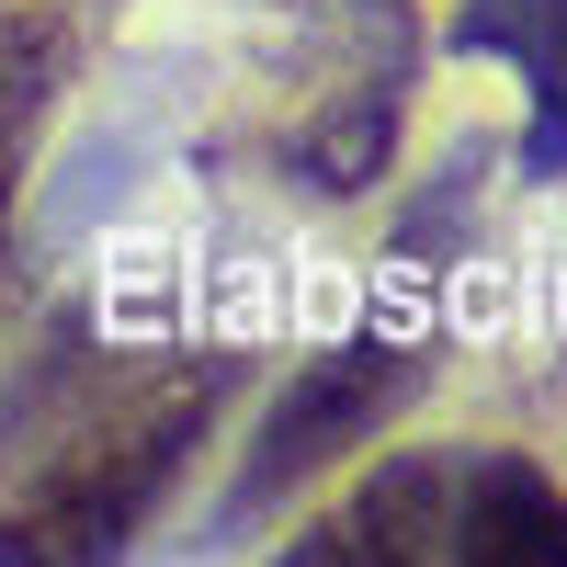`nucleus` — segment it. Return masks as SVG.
Wrapping results in <instances>:
<instances>
[{
    "label": "nucleus",
    "mask_w": 567,
    "mask_h": 567,
    "mask_svg": "<svg viewBox=\"0 0 567 567\" xmlns=\"http://www.w3.org/2000/svg\"><path fill=\"white\" fill-rule=\"evenodd\" d=\"M443 567H567V488L534 454H454Z\"/></svg>",
    "instance_id": "nucleus-4"
},
{
    "label": "nucleus",
    "mask_w": 567,
    "mask_h": 567,
    "mask_svg": "<svg viewBox=\"0 0 567 567\" xmlns=\"http://www.w3.org/2000/svg\"><path fill=\"white\" fill-rule=\"evenodd\" d=\"M227 386H239V363L205 352V363L159 374V386L114 398L103 420H80V432L34 465V488L0 499V567H114L171 511V488H182V465H194V443L216 432Z\"/></svg>",
    "instance_id": "nucleus-1"
},
{
    "label": "nucleus",
    "mask_w": 567,
    "mask_h": 567,
    "mask_svg": "<svg viewBox=\"0 0 567 567\" xmlns=\"http://www.w3.org/2000/svg\"><path fill=\"white\" fill-rule=\"evenodd\" d=\"M398 114H409V34L386 45V69H352L341 91H329L318 125H296L284 182H296V194H318V205L374 194V182H386V159H398Z\"/></svg>",
    "instance_id": "nucleus-5"
},
{
    "label": "nucleus",
    "mask_w": 567,
    "mask_h": 567,
    "mask_svg": "<svg viewBox=\"0 0 567 567\" xmlns=\"http://www.w3.org/2000/svg\"><path fill=\"white\" fill-rule=\"evenodd\" d=\"M454 45H465V58H523V80H534L523 171L556 182L567 171V0H465Z\"/></svg>",
    "instance_id": "nucleus-7"
},
{
    "label": "nucleus",
    "mask_w": 567,
    "mask_h": 567,
    "mask_svg": "<svg viewBox=\"0 0 567 567\" xmlns=\"http://www.w3.org/2000/svg\"><path fill=\"white\" fill-rule=\"evenodd\" d=\"M69 69H80V23L58 0H12L0 12V261H12V194L69 103Z\"/></svg>",
    "instance_id": "nucleus-6"
},
{
    "label": "nucleus",
    "mask_w": 567,
    "mask_h": 567,
    "mask_svg": "<svg viewBox=\"0 0 567 567\" xmlns=\"http://www.w3.org/2000/svg\"><path fill=\"white\" fill-rule=\"evenodd\" d=\"M443 511H454V454L432 443L386 454L318 534L284 545V567H443Z\"/></svg>",
    "instance_id": "nucleus-3"
},
{
    "label": "nucleus",
    "mask_w": 567,
    "mask_h": 567,
    "mask_svg": "<svg viewBox=\"0 0 567 567\" xmlns=\"http://www.w3.org/2000/svg\"><path fill=\"white\" fill-rule=\"evenodd\" d=\"M432 363H443V341H386V329L307 352L296 374H284V398L261 409V443H250V465H239V488H227V523L272 511L284 488H307L318 465L363 454V443L386 432V420H398L420 386H432Z\"/></svg>",
    "instance_id": "nucleus-2"
}]
</instances>
